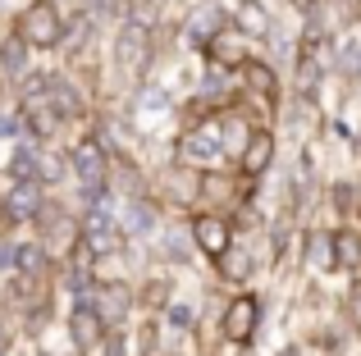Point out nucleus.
<instances>
[{
	"mask_svg": "<svg viewBox=\"0 0 361 356\" xmlns=\"http://www.w3.org/2000/svg\"><path fill=\"white\" fill-rule=\"evenodd\" d=\"M18 27H23V46H37V51L60 46V37H64L60 5H55V0H32V5L23 9V18H18Z\"/></svg>",
	"mask_w": 361,
	"mask_h": 356,
	"instance_id": "f257e3e1",
	"label": "nucleus"
},
{
	"mask_svg": "<svg viewBox=\"0 0 361 356\" xmlns=\"http://www.w3.org/2000/svg\"><path fill=\"white\" fill-rule=\"evenodd\" d=\"M147 60H151V27L123 23V32H119V42H115V64H119V73H123L128 82H137L142 69H147Z\"/></svg>",
	"mask_w": 361,
	"mask_h": 356,
	"instance_id": "f03ea898",
	"label": "nucleus"
},
{
	"mask_svg": "<svg viewBox=\"0 0 361 356\" xmlns=\"http://www.w3.org/2000/svg\"><path fill=\"white\" fill-rule=\"evenodd\" d=\"M220 151H224V128L215 124H192L183 137H178V160L183 165H211V160H220Z\"/></svg>",
	"mask_w": 361,
	"mask_h": 356,
	"instance_id": "7ed1b4c3",
	"label": "nucleus"
},
{
	"mask_svg": "<svg viewBox=\"0 0 361 356\" xmlns=\"http://www.w3.org/2000/svg\"><path fill=\"white\" fill-rule=\"evenodd\" d=\"M69 165H73V174H78V183H82V192H87V196H97L101 187H106V178H110V155H106V146H101V142L73 146Z\"/></svg>",
	"mask_w": 361,
	"mask_h": 356,
	"instance_id": "20e7f679",
	"label": "nucleus"
},
{
	"mask_svg": "<svg viewBox=\"0 0 361 356\" xmlns=\"http://www.w3.org/2000/svg\"><path fill=\"white\" fill-rule=\"evenodd\" d=\"M256 320H261V297L243 293V297H233V302H229L220 329H224V338H229V343H247V338H252V329H256Z\"/></svg>",
	"mask_w": 361,
	"mask_h": 356,
	"instance_id": "39448f33",
	"label": "nucleus"
},
{
	"mask_svg": "<svg viewBox=\"0 0 361 356\" xmlns=\"http://www.w3.org/2000/svg\"><path fill=\"white\" fill-rule=\"evenodd\" d=\"M128 284H106L97 293V306H92V311L101 315V324H106V329H115V324H123L128 320V311H133V302H128Z\"/></svg>",
	"mask_w": 361,
	"mask_h": 356,
	"instance_id": "423d86ee",
	"label": "nucleus"
},
{
	"mask_svg": "<svg viewBox=\"0 0 361 356\" xmlns=\"http://www.w3.org/2000/svg\"><path fill=\"white\" fill-rule=\"evenodd\" d=\"M69 338L78 343L82 352H92V348H97L101 338H106V324H101V315L92 311L87 302H78V306L69 311Z\"/></svg>",
	"mask_w": 361,
	"mask_h": 356,
	"instance_id": "0eeeda50",
	"label": "nucleus"
},
{
	"mask_svg": "<svg viewBox=\"0 0 361 356\" xmlns=\"http://www.w3.org/2000/svg\"><path fill=\"white\" fill-rule=\"evenodd\" d=\"M192 238H197V247H202L206 256H224L229 242H233V233H229V224H224L220 215H197Z\"/></svg>",
	"mask_w": 361,
	"mask_h": 356,
	"instance_id": "6e6552de",
	"label": "nucleus"
},
{
	"mask_svg": "<svg viewBox=\"0 0 361 356\" xmlns=\"http://www.w3.org/2000/svg\"><path fill=\"white\" fill-rule=\"evenodd\" d=\"M270 160H274V137L265 133V128H252L247 142H243V170L247 174H265Z\"/></svg>",
	"mask_w": 361,
	"mask_h": 356,
	"instance_id": "1a4fd4ad",
	"label": "nucleus"
},
{
	"mask_svg": "<svg viewBox=\"0 0 361 356\" xmlns=\"http://www.w3.org/2000/svg\"><path fill=\"white\" fill-rule=\"evenodd\" d=\"M329 265L334 269H361V233L338 229L329 238Z\"/></svg>",
	"mask_w": 361,
	"mask_h": 356,
	"instance_id": "9d476101",
	"label": "nucleus"
},
{
	"mask_svg": "<svg viewBox=\"0 0 361 356\" xmlns=\"http://www.w3.org/2000/svg\"><path fill=\"white\" fill-rule=\"evenodd\" d=\"M220 27H224V9L206 5V9H197V14H192V23H188V37H192V46H211L215 37H220Z\"/></svg>",
	"mask_w": 361,
	"mask_h": 356,
	"instance_id": "9b49d317",
	"label": "nucleus"
},
{
	"mask_svg": "<svg viewBox=\"0 0 361 356\" xmlns=\"http://www.w3.org/2000/svg\"><path fill=\"white\" fill-rule=\"evenodd\" d=\"M37 224H42V238L51 242V247H60V242H73V224L60 215V205H42V210H37Z\"/></svg>",
	"mask_w": 361,
	"mask_h": 356,
	"instance_id": "f8f14e48",
	"label": "nucleus"
},
{
	"mask_svg": "<svg viewBox=\"0 0 361 356\" xmlns=\"http://www.w3.org/2000/svg\"><path fill=\"white\" fill-rule=\"evenodd\" d=\"M46 96H51V106L60 110V115L82 119V96H78V91H73L64 78H46Z\"/></svg>",
	"mask_w": 361,
	"mask_h": 356,
	"instance_id": "ddd939ff",
	"label": "nucleus"
},
{
	"mask_svg": "<svg viewBox=\"0 0 361 356\" xmlns=\"http://www.w3.org/2000/svg\"><path fill=\"white\" fill-rule=\"evenodd\" d=\"M87 242H92V251H115V247H119V229L97 210V215L87 220Z\"/></svg>",
	"mask_w": 361,
	"mask_h": 356,
	"instance_id": "4468645a",
	"label": "nucleus"
},
{
	"mask_svg": "<svg viewBox=\"0 0 361 356\" xmlns=\"http://www.w3.org/2000/svg\"><path fill=\"white\" fill-rule=\"evenodd\" d=\"M238 27L247 37H265V27H270V14H265V5H256V0H243L238 5Z\"/></svg>",
	"mask_w": 361,
	"mask_h": 356,
	"instance_id": "2eb2a0df",
	"label": "nucleus"
},
{
	"mask_svg": "<svg viewBox=\"0 0 361 356\" xmlns=\"http://www.w3.org/2000/svg\"><path fill=\"white\" fill-rule=\"evenodd\" d=\"M9 170H14V178H23V183H27V178L37 183V178H42V151H32V146H18L14 160H9Z\"/></svg>",
	"mask_w": 361,
	"mask_h": 356,
	"instance_id": "dca6fc26",
	"label": "nucleus"
},
{
	"mask_svg": "<svg viewBox=\"0 0 361 356\" xmlns=\"http://www.w3.org/2000/svg\"><path fill=\"white\" fill-rule=\"evenodd\" d=\"M211 55H215L220 64H247L243 37H220V42H211Z\"/></svg>",
	"mask_w": 361,
	"mask_h": 356,
	"instance_id": "f3484780",
	"label": "nucleus"
},
{
	"mask_svg": "<svg viewBox=\"0 0 361 356\" xmlns=\"http://www.w3.org/2000/svg\"><path fill=\"white\" fill-rule=\"evenodd\" d=\"M243 73H247V87H256V91H265V96H274V73L265 69V64L247 60V64H243Z\"/></svg>",
	"mask_w": 361,
	"mask_h": 356,
	"instance_id": "a211bd4d",
	"label": "nucleus"
},
{
	"mask_svg": "<svg viewBox=\"0 0 361 356\" xmlns=\"http://www.w3.org/2000/svg\"><path fill=\"white\" fill-rule=\"evenodd\" d=\"M0 60H5V73H18L27 64V46H23V37H9L5 42V51H0Z\"/></svg>",
	"mask_w": 361,
	"mask_h": 356,
	"instance_id": "6ab92c4d",
	"label": "nucleus"
},
{
	"mask_svg": "<svg viewBox=\"0 0 361 356\" xmlns=\"http://www.w3.org/2000/svg\"><path fill=\"white\" fill-rule=\"evenodd\" d=\"M325 260H329V242L320 238V233H311V242H307V265L311 269H325Z\"/></svg>",
	"mask_w": 361,
	"mask_h": 356,
	"instance_id": "aec40b11",
	"label": "nucleus"
},
{
	"mask_svg": "<svg viewBox=\"0 0 361 356\" xmlns=\"http://www.w3.org/2000/svg\"><path fill=\"white\" fill-rule=\"evenodd\" d=\"M128 224L137 233H147L151 224H156V210H151V205H142V201H133V210H128Z\"/></svg>",
	"mask_w": 361,
	"mask_h": 356,
	"instance_id": "412c9836",
	"label": "nucleus"
},
{
	"mask_svg": "<svg viewBox=\"0 0 361 356\" xmlns=\"http://www.w3.org/2000/svg\"><path fill=\"white\" fill-rule=\"evenodd\" d=\"M348 315H353V324L361 329V284H353V293H348Z\"/></svg>",
	"mask_w": 361,
	"mask_h": 356,
	"instance_id": "4be33fe9",
	"label": "nucleus"
},
{
	"mask_svg": "<svg viewBox=\"0 0 361 356\" xmlns=\"http://www.w3.org/2000/svg\"><path fill=\"white\" fill-rule=\"evenodd\" d=\"M101 356H123V338H119V333H106V338H101Z\"/></svg>",
	"mask_w": 361,
	"mask_h": 356,
	"instance_id": "5701e85b",
	"label": "nucleus"
},
{
	"mask_svg": "<svg viewBox=\"0 0 361 356\" xmlns=\"http://www.w3.org/2000/svg\"><path fill=\"white\" fill-rule=\"evenodd\" d=\"M9 348V333H5V324H0V352H5Z\"/></svg>",
	"mask_w": 361,
	"mask_h": 356,
	"instance_id": "b1692460",
	"label": "nucleus"
},
{
	"mask_svg": "<svg viewBox=\"0 0 361 356\" xmlns=\"http://www.w3.org/2000/svg\"><path fill=\"white\" fill-rule=\"evenodd\" d=\"M279 356H298V348H283V352H279Z\"/></svg>",
	"mask_w": 361,
	"mask_h": 356,
	"instance_id": "393cba45",
	"label": "nucleus"
},
{
	"mask_svg": "<svg viewBox=\"0 0 361 356\" xmlns=\"http://www.w3.org/2000/svg\"><path fill=\"white\" fill-rule=\"evenodd\" d=\"M37 356H51V352H37Z\"/></svg>",
	"mask_w": 361,
	"mask_h": 356,
	"instance_id": "a878e982",
	"label": "nucleus"
}]
</instances>
